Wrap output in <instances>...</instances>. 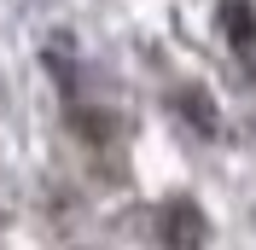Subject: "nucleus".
<instances>
[{
    "instance_id": "nucleus-1",
    "label": "nucleus",
    "mask_w": 256,
    "mask_h": 250,
    "mask_svg": "<svg viewBox=\"0 0 256 250\" xmlns=\"http://www.w3.org/2000/svg\"><path fill=\"white\" fill-rule=\"evenodd\" d=\"M169 227H175V233H169V238H175V250H198V233H204V221L192 216V210H180V204H175V210H169Z\"/></svg>"
}]
</instances>
